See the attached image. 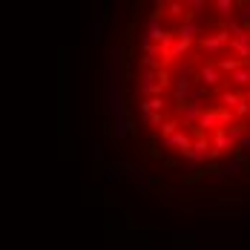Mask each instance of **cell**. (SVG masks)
I'll list each match as a JSON object with an SVG mask.
<instances>
[{
	"label": "cell",
	"mask_w": 250,
	"mask_h": 250,
	"mask_svg": "<svg viewBox=\"0 0 250 250\" xmlns=\"http://www.w3.org/2000/svg\"><path fill=\"white\" fill-rule=\"evenodd\" d=\"M193 141H196V135H193V132L178 129V132L170 135V138H161V147H164V150H175L178 155H187V152L193 150Z\"/></svg>",
	"instance_id": "cell-4"
},
{
	"label": "cell",
	"mask_w": 250,
	"mask_h": 250,
	"mask_svg": "<svg viewBox=\"0 0 250 250\" xmlns=\"http://www.w3.org/2000/svg\"><path fill=\"white\" fill-rule=\"evenodd\" d=\"M196 89V78H175L173 83V95H175V104L184 106L190 101V92Z\"/></svg>",
	"instance_id": "cell-9"
},
{
	"label": "cell",
	"mask_w": 250,
	"mask_h": 250,
	"mask_svg": "<svg viewBox=\"0 0 250 250\" xmlns=\"http://www.w3.org/2000/svg\"><path fill=\"white\" fill-rule=\"evenodd\" d=\"M210 161H222V152H219V150H210Z\"/></svg>",
	"instance_id": "cell-35"
},
{
	"label": "cell",
	"mask_w": 250,
	"mask_h": 250,
	"mask_svg": "<svg viewBox=\"0 0 250 250\" xmlns=\"http://www.w3.org/2000/svg\"><path fill=\"white\" fill-rule=\"evenodd\" d=\"M239 66H245V63H239L236 58H219V61H216V69H219L222 75H233Z\"/></svg>",
	"instance_id": "cell-16"
},
{
	"label": "cell",
	"mask_w": 250,
	"mask_h": 250,
	"mask_svg": "<svg viewBox=\"0 0 250 250\" xmlns=\"http://www.w3.org/2000/svg\"><path fill=\"white\" fill-rule=\"evenodd\" d=\"M170 32H173V29H167V26L161 23V18H158V15H150V18H147V23H144V29H141V46H150V43L158 46Z\"/></svg>",
	"instance_id": "cell-3"
},
{
	"label": "cell",
	"mask_w": 250,
	"mask_h": 250,
	"mask_svg": "<svg viewBox=\"0 0 250 250\" xmlns=\"http://www.w3.org/2000/svg\"><path fill=\"white\" fill-rule=\"evenodd\" d=\"M101 32H104V23L95 21V23H92V35H89V38H92V43H101Z\"/></svg>",
	"instance_id": "cell-31"
},
{
	"label": "cell",
	"mask_w": 250,
	"mask_h": 250,
	"mask_svg": "<svg viewBox=\"0 0 250 250\" xmlns=\"http://www.w3.org/2000/svg\"><path fill=\"white\" fill-rule=\"evenodd\" d=\"M164 9H167L170 18H178V21L187 15V3H184V0H170V3H164Z\"/></svg>",
	"instance_id": "cell-19"
},
{
	"label": "cell",
	"mask_w": 250,
	"mask_h": 250,
	"mask_svg": "<svg viewBox=\"0 0 250 250\" xmlns=\"http://www.w3.org/2000/svg\"><path fill=\"white\" fill-rule=\"evenodd\" d=\"M135 187H138L141 193H150V175L144 173V170H141V173L135 175Z\"/></svg>",
	"instance_id": "cell-26"
},
{
	"label": "cell",
	"mask_w": 250,
	"mask_h": 250,
	"mask_svg": "<svg viewBox=\"0 0 250 250\" xmlns=\"http://www.w3.org/2000/svg\"><path fill=\"white\" fill-rule=\"evenodd\" d=\"M178 129H181V121H164V124L158 126V135H161V138H170Z\"/></svg>",
	"instance_id": "cell-23"
},
{
	"label": "cell",
	"mask_w": 250,
	"mask_h": 250,
	"mask_svg": "<svg viewBox=\"0 0 250 250\" xmlns=\"http://www.w3.org/2000/svg\"><path fill=\"white\" fill-rule=\"evenodd\" d=\"M236 21L242 29H250V3H239V9H236Z\"/></svg>",
	"instance_id": "cell-21"
},
{
	"label": "cell",
	"mask_w": 250,
	"mask_h": 250,
	"mask_svg": "<svg viewBox=\"0 0 250 250\" xmlns=\"http://www.w3.org/2000/svg\"><path fill=\"white\" fill-rule=\"evenodd\" d=\"M201 112H204V106L201 104H193V101H187L184 106H178V115H181V126H196L201 118Z\"/></svg>",
	"instance_id": "cell-10"
},
{
	"label": "cell",
	"mask_w": 250,
	"mask_h": 250,
	"mask_svg": "<svg viewBox=\"0 0 250 250\" xmlns=\"http://www.w3.org/2000/svg\"><path fill=\"white\" fill-rule=\"evenodd\" d=\"M230 147H233V141L227 138V132H225V129H216V132H213V138H210V150H219L222 155H225Z\"/></svg>",
	"instance_id": "cell-15"
},
{
	"label": "cell",
	"mask_w": 250,
	"mask_h": 250,
	"mask_svg": "<svg viewBox=\"0 0 250 250\" xmlns=\"http://www.w3.org/2000/svg\"><path fill=\"white\" fill-rule=\"evenodd\" d=\"M141 124H144V126H161V124H164V115H144V118H141Z\"/></svg>",
	"instance_id": "cell-28"
},
{
	"label": "cell",
	"mask_w": 250,
	"mask_h": 250,
	"mask_svg": "<svg viewBox=\"0 0 250 250\" xmlns=\"http://www.w3.org/2000/svg\"><path fill=\"white\" fill-rule=\"evenodd\" d=\"M213 9H216V15H219V21H230V18L236 15V9H239V3H236V0H216V3H213Z\"/></svg>",
	"instance_id": "cell-13"
},
{
	"label": "cell",
	"mask_w": 250,
	"mask_h": 250,
	"mask_svg": "<svg viewBox=\"0 0 250 250\" xmlns=\"http://www.w3.org/2000/svg\"><path fill=\"white\" fill-rule=\"evenodd\" d=\"M233 115H236V121H245V118L250 115V98H248V95H242V98H239L236 109H233Z\"/></svg>",
	"instance_id": "cell-20"
},
{
	"label": "cell",
	"mask_w": 250,
	"mask_h": 250,
	"mask_svg": "<svg viewBox=\"0 0 250 250\" xmlns=\"http://www.w3.org/2000/svg\"><path fill=\"white\" fill-rule=\"evenodd\" d=\"M187 3V9H196V15H199V21L204 18V9H207V0H184Z\"/></svg>",
	"instance_id": "cell-27"
},
{
	"label": "cell",
	"mask_w": 250,
	"mask_h": 250,
	"mask_svg": "<svg viewBox=\"0 0 250 250\" xmlns=\"http://www.w3.org/2000/svg\"><path fill=\"white\" fill-rule=\"evenodd\" d=\"M227 49L233 52V58L239 61V63H250V35H236V38H230V46Z\"/></svg>",
	"instance_id": "cell-8"
},
{
	"label": "cell",
	"mask_w": 250,
	"mask_h": 250,
	"mask_svg": "<svg viewBox=\"0 0 250 250\" xmlns=\"http://www.w3.org/2000/svg\"><path fill=\"white\" fill-rule=\"evenodd\" d=\"M164 83H167V78L164 75H158V72H144L141 75V95L144 98H158V92L164 89Z\"/></svg>",
	"instance_id": "cell-6"
},
{
	"label": "cell",
	"mask_w": 250,
	"mask_h": 250,
	"mask_svg": "<svg viewBox=\"0 0 250 250\" xmlns=\"http://www.w3.org/2000/svg\"><path fill=\"white\" fill-rule=\"evenodd\" d=\"M196 61H178L175 63V78H196Z\"/></svg>",
	"instance_id": "cell-18"
},
{
	"label": "cell",
	"mask_w": 250,
	"mask_h": 250,
	"mask_svg": "<svg viewBox=\"0 0 250 250\" xmlns=\"http://www.w3.org/2000/svg\"><path fill=\"white\" fill-rule=\"evenodd\" d=\"M89 155H92V161H104V144L101 141H92V147H89Z\"/></svg>",
	"instance_id": "cell-29"
},
{
	"label": "cell",
	"mask_w": 250,
	"mask_h": 250,
	"mask_svg": "<svg viewBox=\"0 0 250 250\" xmlns=\"http://www.w3.org/2000/svg\"><path fill=\"white\" fill-rule=\"evenodd\" d=\"M230 83L236 86V89H250V66L245 63V66H239L233 75H230Z\"/></svg>",
	"instance_id": "cell-14"
},
{
	"label": "cell",
	"mask_w": 250,
	"mask_h": 250,
	"mask_svg": "<svg viewBox=\"0 0 250 250\" xmlns=\"http://www.w3.org/2000/svg\"><path fill=\"white\" fill-rule=\"evenodd\" d=\"M236 147L242 150V155H245V152H250V135H248V132H245V135L239 138V144H236Z\"/></svg>",
	"instance_id": "cell-33"
},
{
	"label": "cell",
	"mask_w": 250,
	"mask_h": 250,
	"mask_svg": "<svg viewBox=\"0 0 250 250\" xmlns=\"http://www.w3.org/2000/svg\"><path fill=\"white\" fill-rule=\"evenodd\" d=\"M225 132H227V138H230L233 144H239V138L245 135V126H242V124H233V126H227Z\"/></svg>",
	"instance_id": "cell-24"
},
{
	"label": "cell",
	"mask_w": 250,
	"mask_h": 250,
	"mask_svg": "<svg viewBox=\"0 0 250 250\" xmlns=\"http://www.w3.org/2000/svg\"><path fill=\"white\" fill-rule=\"evenodd\" d=\"M239 124L236 121V115L230 112V109H222V106H210V109H204L199 118V129L204 132H216V129H227V126Z\"/></svg>",
	"instance_id": "cell-1"
},
{
	"label": "cell",
	"mask_w": 250,
	"mask_h": 250,
	"mask_svg": "<svg viewBox=\"0 0 250 250\" xmlns=\"http://www.w3.org/2000/svg\"><path fill=\"white\" fill-rule=\"evenodd\" d=\"M178 167H181L184 173H199V167H196V164H190V161H184V158L178 161Z\"/></svg>",
	"instance_id": "cell-34"
},
{
	"label": "cell",
	"mask_w": 250,
	"mask_h": 250,
	"mask_svg": "<svg viewBox=\"0 0 250 250\" xmlns=\"http://www.w3.org/2000/svg\"><path fill=\"white\" fill-rule=\"evenodd\" d=\"M164 109H167V101L161 98V95H158V98H141V104H138L141 118H144V115H161Z\"/></svg>",
	"instance_id": "cell-12"
},
{
	"label": "cell",
	"mask_w": 250,
	"mask_h": 250,
	"mask_svg": "<svg viewBox=\"0 0 250 250\" xmlns=\"http://www.w3.org/2000/svg\"><path fill=\"white\" fill-rule=\"evenodd\" d=\"M199 35H201L199 18H187V21H181V26L175 29V38L184 41V43H190V46H199Z\"/></svg>",
	"instance_id": "cell-5"
},
{
	"label": "cell",
	"mask_w": 250,
	"mask_h": 250,
	"mask_svg": "<svg viewBox=\"0 0 250 250\" xmlns=\"http://www.w3.org/2000/svg\"><path fill=\"white\" fill-rule=\"evenodd\" d=\"M204 98H207V89H201V86H196V89L190 92V101H193V104H201Z\"/></svg>",
	"instance_id": "cell-30"
},
{
	"label": "cell",
	"mask_w": 250,
	"mask_h": 250,
	"mask_svg": "<svg viewBox=\"0 0 250 250\" xmlns=\"http://www.w3.org/2000/svg\"><path fill=\"white\" fill-rule=\"evenodd\" d=\"M245 170H248V155H236V158H230V161H222V164H219V173L225 175V178L242 175Z\"/></svg>",
	"instance_id": "cell-11"
},
{
	"label": "cell",
	"mask_w": 250,
	"mask_h": 250,
	"mask_svg": "<svg viewBox=\"0 0 250 250\" xmlns=\"http://www.w3.org/2000/svg\"><path fill=\"white\" fill-rule=\"evenodd\" d=\"M230 38H233V35H230L227 29L219 26L216 32H207L204 38H199V49L204 52V55H210V58H216V61H219V58H222V52L230 46Z\"/></svg>",
	"instance_id": "cell-2"
},
{
	"label": "cell",
	"mask_w": 250,
	"mask_h": 250,
	"mask_svg": "<svg viewBox=\"0 0 250 250\" xmlns=\"http://www.w3.org/2000/svg\"><path fill=\"white\" fill-rule=\"evenodd\" d=\"M132 129H135V126L129 124V118H121V121H115V138H118V141H124V138L129 135V132H132Z\"/></svg>",
	"instance_id": "cell-22"
},
{
	"label": "cell",
	"mask_w": 250,
	"mask_h": 250,
	"mask_svg": "<svg viewBox=\"0 0 250 250\" xmlns=\"http://www.w3.org/2000/svg\"><path fill=\"white\" fill-rule=\"evenodd\" d=\"M248 135H250V126H248Z\"/></svg>",
	"instance_id": "cell-36"
},
{
	"label": "cell",
	"mask_w": 250,
	"mask_h": 250,
	"mask_svg": "<svg viewBox=\"0 0 250 250\" xmlns=\"http://www.w3.org/2000/svg\"><path fill=\"white\" fill-rule=\"evenodd\" d=\"M219 81H222V72L216 69V63H201L196 69V83L201 89H213V86H219Z\"/></svg>",
	"instance_id": "cell-7"
},
{
	"label": "cell",
	"mask_w": 250,
	"mask_h": 250,
	"mask_svg": "<svg viewBox=\"0 0 250 250\" xmlns=\"http://www.w3.org/2000/svg\"><path fill=\"white\" fill-rule=\"evenodd\" d=\"M239 98H242V95H239L236 89H227V92H219V104H222V109H230V112L236 109V104H239Z\"/></svg>",
	"instance_id": "cell-17"
},
{
	"label": "cell",
	"mask_w": 250,
	"mask_h": 250,
	"mask_svg": "<svg viewBox=\"0 0 250 250\" xmlns=\"http://www.w3.org/2000/svg\"><path fill=\"white\" fill-rule=\"evenodd\" d=\"M104 178H106V184H109V187L121 184V173H118V167H115V164H112V167H106V175H104Z\"/></svg>",
	"instance_id": "cell-25"
},
{
	"label": "cell",
	"mask_w": 250,
	"mask_h": 250,
	"mask_svg": "<svg viewBox=\"0 0 250 250\" xmlns=\"http://www.w3.org/2000/svg\"><path fill=\"white\" fill-rule=\"evenodd\" d=\"M207 178H210V184H227V178L222 173H219V167H216V170H213V173L207 175Z\"/></svg>",
	"instance_id": "cell-32"
}]
</instances>
